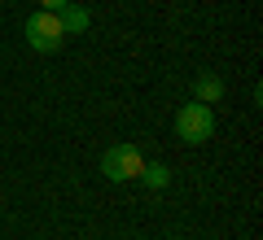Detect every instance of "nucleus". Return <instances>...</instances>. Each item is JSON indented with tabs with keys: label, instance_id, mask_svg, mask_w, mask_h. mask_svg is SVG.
<instances>
[{
	"label": "nucleus",
	"instance_id": "1",
	"mask_svg": "<svg viewBox=\"0 0 263 240\" xmlns=\"http://www.w3.org/2000/svg\"><path fill=\"white\" fill-rule=\"evenodd\" d=\"M176 136L184 140V144H202V140H211V136H215V114H211V105H202V101L180 105Z\"/></svg>",
	"mask_w": 263,
	"mask_h": 240
},
{
	"label": "nucleus",
	"instance_id": "2",
	"mask_svg": "<svg viewBox=\"0 0 263 240\" xmlns=\"http://www.w3.org/2000/svg\"><path fill=\"white\" fill-rule=\"evenodd\" d=\"M141 166H145V153L136 144H114V148H105V157H101V175L114 179V184L136 179V175H141Z\"/></svg>",
	"mask_w": 263,
	"mask_h": 240
},
{
	"label": "nucleus",
	"instance_id": "3",
	"mask_svg": "<svg viewBox=\"0 0 263 240\" xmlns=\"http://www.w3.org/2000/svg\"><path fill=\"white\" fill-rule=\"evenodd\" d=\"M62 39H66V31H62V18H57V13L35 9L27 18V44L35 48V53H57Z\"/></svg>",
	"mask_w": 263,
	"mask_h": 240
},
{
	"label": "nucleus",
	"instance_id": "4",
	"mask_svg": "<svg viewBox=\"0 0 263 240\" xmlns=\"http://www.w3.org/2000/svg\"><path fill=\"white\" fill-rule=\"evenodd\" d=\"M219 96H224V79H219L215 70H202L193 79V101H202V105H215Z\"/></svg>",
	"mask_w": 263,
	"mask_h": 240
},
{
	"label": "nucleus",
	"instance_id": "5",
	"mask_svg": "<svg viewBox=\"0 0 263 240\" xmlns=\"http://www.w3.org/2000/svg\"><path fill=\"white\" fill-rule=\"evenodd\" d=\"M136 179H141L145 188H167L171 184V166H167V162H145Z\"/></svg>",
	"mask_w": 263,
	"mask_h": 240
},
{
	"label": "nucleus",
	"instance_id": "6",
	"mask_svg": "<svg viewBox=\"0 0 263 240\" xmlns=\"http://www.w3.org/2000/svg\"><path fill=\"white\" fill-rule=\"evenodd\" d=\"M57 18H62V31H66V35H75V31L88 27V9H79L75 0H70L66 9H57Z\"/></svg>",
	"mask_w": 263,
	"mask_h": 240
},
{
	"label": "nucleus",
	"instance_id": "7",
	"mask_svg": "<svg viewBox=\"0 0 263 240\" xmlns=\"http://www.w3.org/2000/svg\"><path fill=\"white\" fill-rule=\"evenodd\" d=\"M70 0H40V9H48V13H57V9H66Z\"/></svg>",
	"mask_w": 263,
	"mask_h": 240
}]
</instances>
